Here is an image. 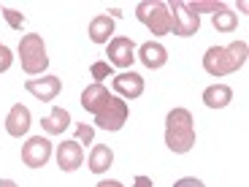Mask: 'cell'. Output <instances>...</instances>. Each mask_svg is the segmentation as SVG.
Wrapping results in <instances>:
<instances>
[{"mask_svg": "<svg viewBox=\"0 0 249 187\" xmlns=\"http://www.w3.org/2000/svg\"><path fill=\"white\" fill-rule=\"evenodd\" d=\"M174 187H206V185L200 179H195V176H184V179H179Z\"/></svg>", "mask_w": 249, "mask_h": 187, "instance_id": "cell-25", "label": "cell"}, {"mask_svg": "<svg viewBox=\"0 0 249 187\" xmlns=\"http://www.w3.org/2000/svg\"><path fill=\"white\" fill-rule=\"evenodd\" d=\"M92 79H98V84H103V79H108L111 76V65L108 62H92Z\"/></svg>", "mask_w": 249, "mask_h": 187, "instance_id": "cell-22", "label": "cell"}, {"mask_svg": "<svg viewBox=\"0 0 249 187\" xmlns=\"http://www.w3.org/2000/svg\"><path fill=\"white\" fill-rule=\"evenodd\" d=\"M92 138H95V128H92V125L81 122L79 128H76V141H79V144H92Z\"/></svg>", "mask_w": 249, "mask_h": 187, "instance_id": "cell-21", "label": "cell"}, {"mask_svg": "<svg viewBox=\"0 0 249 187\" xmlns=\"http://www.w3.org/2000/svg\"><path fill=\"white\" fill-rule=\"evenodd\" d=\"M19 60H22L25 74H30V76L44 74V68L49 65V57H46L44 38L38 36V33L22 36V41H19Z\"/></svg>", "mask_w": 249, "mask_h": 187, "instance_id": "cell-4", "label": "cell"}, {"mask_svg": "<svg viewBox=\"0 0 249 187\" xmlns=\"http://www.w3.org/2000/svg\"><path fill=\"white\" fill-rule=\"evenodd\" d=\"M25 90H27L30 95H36L38 100H44V103H49V100H54L57 95H60L62 81H60V76H44V79H27V81H25Z\"/></svg>", "mask_w": 249, "mask_h": 187, "instance_id": "cell-9", "label": "cell"}, {"mask_svg": "<svg viewBox=\"0 0 249 187\" xmlns=\"http://www.w3.org/2000/svg\"><path fill=\"white\" fill-rule=\"evenodd\" d=\"M68 125H71V114L65 112V109L54 106L49 117H44L41 128H44V133H49V136H60V133H65V128H68Z\"/></svg>", "mask_w": 249, "mask_h": 187, "instance_id": "cell-17", "label": "cell"}, {"mask_svg": "<svg viewBox=\"0 0 249 187\" xmlns=\"http://www.w3.org/2000/svg\"><path fill=\"white\" fill-rule=\"evenodd\" d=\"M84 163V150L79 141H62L57 144V166L62 171H76Z\"/></svg>", "mask_w": 249, "mask_h": 187, "instance_id": "cell-10", "label": "cell"}, {"mask_svg": "<svg viewBox=\"0 0 249 187\" xmlns=\"http://www.w3.org/2000/svg\"><path fill=\"white\" fill-rule=\"evenodd\" d=\"M138 60H141L149 71H157L168 62V52H165L162 44H157V41H146V44H141V49H138Z\"/></svg>", "mask_w": 249, "mask_h": 187, "instance_id": "cell-13", "label": "cell"}, {"mask_svg": "<svg viewBox=\"0 0 249 187\" xmlns=\"http://www.w3.org/2000/svg\"><path fill=\"white\" fill-rule=\"evenodd\" d=\"M136 17L141 25H146L152 30V36H168L174 30L171 22V11L162 0H143L136 6Z\"/></svg>", "mask_w": 249, "mask_h": 187, "instance_id": "cell-3", "label": "cell"}, {"mask_svg": "<svg viewBox=\"0 0 249 187\" xmlns=\"http://www.w3.org/2000/svg\"><path fill=\"white\" fill-rule=\"evenodd\" d=\"M212 25H214V30H219V33H233L238 27V17L231 8H222V11H217L212 17Z\"/></svg>", "mask_w": 249, "mask_h": 187, "instance_id": "cell-19", "label": "cell"}, {"mask_svg": "<svg viewBox=\"0 0 249 187\" xmlns=\"http://www.w3.org/2000/svg\"><path fill=\"white\" fill-rule=\"evenodd\" d=\"M127 103H124L122 98H117V95H111V98L106 100V106L100 109L98 114H95V128H100V131H122L124 122H127Z\"/></svg>", "mask_w": 249, "mask_h": 187, "instance_id": "cell-5", "label": "cell"}, {"mask_svg": "<svg viewBox=\"0 0 249 187\" xmlns=\"http://www.w3.org/2000/svg\"><path fill=\"white\" fill-rule=\"evenodd\" d=\"M195 119L187 109H174L165 117V147L174 155H184L195 147Z\"/></svg>", "mask_w": 249, "mask_h": 187, "instance_id": "cell-2", "label": "cell"}, {"mask_svg": "<svg viewBox=\"0 0 249 187\" xmlns=\"http://www.w3.org/2000/svg\"><path fill=\"white\" fill-rule=\"evenodd\" d=\"M95 187H124L122 182H114V179H103V182H98Z\"/></svg>", "mask_w": 249, "mask_h": 187, "instance_id": "cell-27", "label": "cell"}, {"mask_svg": "<svg viewBox=\"0 0 249 187\" xmlns=\"http://www.w3.org/2000/svg\"><path fill=\"white\" fill-rule=\"evenodd\" d=\"M233 100V90L228 84H212L203 90V103L209 109H225Z\"/></svg>", "mask_w": 249, "mask_h": 187, "instance_id": "cell-16", "label": "cell"}, {"mask_svg": "<svg viewBox=\"0 0 249 187\" xmlns=\"http://www.w3.org/2000/svg\"><path fill=\"white\" fill-rule=\"evenodd\" d=\"M6 131H8V136H14V138L25 136V133L30 131V109L22 106V103H14L8 117H6Z\"/></svg>", "mask_w": 249, "mask_h": 187, "instance_id": "cell-11", "label": "cell"}, {"mask_svg": "<svg viewBox=\"0 0 249 187\" xmlns=\"http://www.w3.org/2000/svg\"><path fill=\"white\" fill-rule=\"evenodd\" d=\"M133 60H136V46H133L130 38H111L108 41V65H117V68H130Z\"/></svg>", "mask_w": 249, "mask_h": 187, "instance_id": "cell-8", "label": "cell"}, {"mask_svg": "<svg viewBox=\"0 0 249 187\" xmlns=\"http://www.w3.org/2000/svg\"><path fill=\"white\" fill-rule=\"evenodd\" d=\"M0 187H19L14 179H0Z\"/></svg>", "mask_w": 249, "mask_h": 187, "instance_id": "cell-28", "label": "cell"}, {"mask_svg": "<svg viewBox=\"0 0 249 187\" xmlns=\"http://www.w3.org/2000/svg\"><path fill=\"white\" fill-rule=\"evenodd\" d=\"M108 98H111V95H108V90L103 87V84H98V81H95V84H89V87L81 93V106H84V112L98 114L100 109L106 106Z\"/></svg>", "mask_w": 249, "mask_h": 187, "instance_id": "cell-14", "label": "cell"}, {"mask_svg": "<svg viewBox=\"0 0 249 187\" xmlns=\"http://www.w3.org/2000/svg\"><path fill=\"white\" fill-rule=\"evenodd\" d=\"M3 17H6V22L14 27V30H19V27L25 25V17H22L19 11H14V8H3Z\"/></svg>", "mask_w": 249, "mask_h": 187, "instance_id": "cell-23", "label": "cell"}, {"mask_svg": "<svg viewBox=\"0 0 249 187\" xmlns=\"http://www.w3.org/2000/svg\"><path fill=\"white\" fill-rule=\"evenodd\" d=\"M108 36H114V17L98 14L89 22V41L92 44H108Z\"/></svg>", "mask_w": 249, "mask_h": 187, "instance_id": "cell-15", "label": "cell"}, {"mask_svg": "<svg viewBox=\"0 0 249 187\" xmlns=\"http://www.w3.org/2000/svg\"><path fill=\"white\" fill-rule=\"evenodd\" d=\"M111 163H114V152L108 147H103V144H95L92 152H89V171L92 174H103V171L111 168Z\"/></svg>", "mask_w": 249, "mask_h": 187, "instance_id": "cell-18", "label": "cell"}, {"mask_svg": "<svg viewBox=\"0 0 249 187\" xmlns=\"http://www.w3.org/2000/svg\"><path fill=\"white\" fill-rule=\"evenodd\" d=\"M168 11H171V22H174V30L171 33H176V36H181V38H190V36L198 33L200 17H195V14L187 8L184 0H174Z\"/></svg>", "mask_w": 249, "mask_h": 187, "instance_id": "cell-6", "label": "cell"}, {"mask_svg": "<svg viewBox=\"0 0 249 187\" xmlns=\"http://www.w3.org/2000/svg\"><path fill=\"white\" fill-rule=\"evenodd\" d=\"M49 157H52V141L44 136L27 138V144L22 147V163L27 168H41V166L49 163Z\"/></svg>", "mask_w": 249, "mask_h": 187, "instance_id": "cell-7", "label": "cell"}, {"mask_svg": "<svg viewBox=\"0 0 249 187\" xmlns=\"http://www.w3.org/2000/svg\"><path fill=\"white\" fill-rule=\"evenodd\" d=\"M249 57L247 41H233L231 46H209L203 55V68L212 76H228L236 74L238 68H244V62Z\"/></svg>", "mask_w": 249, "mask_h": 187, "instance_id": "cell-1", "label": "cell"}, {"mask_svg": "<svg viewBox=\"0 0 249 187\" xmlns=\"http://www.w3.org/2000/svg\"><path fill=\"white\" fill-rule=\"evenodd\" d=\"M133 187H152V179H149V176H136Z\"/></svg>", "mask_w": 249, "mask_h": 187, "instance_id": "cell-26", "label": "cell"}, {"mask_svg": "<svg viewBox=\"0 0 249 187\" xmlns=\"http://www.w3.org/2000/svg\"><path fill=\"white\" fill-rule=\"evenodd\" d=\"M114 90H117L122 98H127V100L141 98L143 95V76L133 74V71H124V74L114 76Z\"/></svg>", "mask_w": 249, "mask_h": 187, "instance_id": "cell-12", "label": "cell"}, {"mask_svg": "<svg viewBox=\"0 0 249 187\" xmlns=\"http://www.w3.org/2000/svg\"><path fill=\"white\" fill-rule=\"evenodd\" d=\"M187 8H190V11L198 17V14H206V11H212V14L222 11L225 3H214V0H198V3H187Z\"/></svg>", "mask_w": 249, "mask_h": 187, "instance_id": "cell-20", "label": "cell"}, {"mask_svg": "<svg viewBox=\"0 0 249 187\" xmlns=\"http://www.w3.org/2000/svg\"><path fill=\"white\" fill-rule=\"evenodd\" d=\"M11 62H14V55H11V49L0 44V74H6V71L11 68Z\"/></svg>", "mask_w": 249, "mask_h": 187, "instance_id": "cell-24", "label": "cell"}]
</instances>
